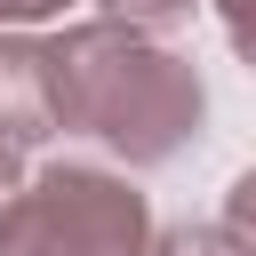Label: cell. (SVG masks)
Wrapping results in <instances>:
<instances>
[{
	"label": "cell",
	"mask_w": 256,
	"mask_h": 256,
	"mask_svg": "<svg viewBox=\"0 0 256 256\" xmlns=\"http://www.w3.org/2000/svg\"><path fill=\"white\" fill-rule=\"evenodd\" d=\"M152 208L120 168L48 160L0 208V256H152Z\"/></svg>",
	"instance_id": "7a4b0ae2"
},
{
	"label": "cell",
	"mask_w": 256,
	"mask_h": 256,
	"mask_svg": "<svg viewBox=\"0 0 256 256\" xmlns=\"http://www.w3.org/2000/svg\"><path fill=\"white\" fill-rule=\"evenodd\" d=\"M152 256H240V232H224V224H176L168 240H152Z\"/></svg>",
	"instance_id": "5b68a950"
},
{
	"label": "cell",
	"mask_w": 256,
	"mask_h": 256,
	"mask_svg": "<svg viewBox=\"0 0 256 256\" xmlns=\"http://www.w3.org/2000/svg\"><path fill=\"white\" fill-rule=\"evenodd\" d=\"M216 8V24H224V40H232V56L256 72V0H208Z\"/></svg>",
	"instance_id": "8992f818"
},
{
	"label": "cell",
	"mask_w": 256,
	"mask_h": 256,
	"mask_svg": "<svg viewBox=\"0 0 256 256\" xmlns=\"http://www.w3.org/2000/svg\"><path fill=\"white\" fill-rule=\"evenodd\" d=\"M48 16H64V0H0V24H8V32H24V24H48Z\"/></svg>",
	"instance_id": "ba28073f"
},
{
	"label": "cell",
	"mask_w": 256,
	"mask_h": 256,
	"mask_svg": "<svg viewBox=\"0 0 256 256\" xmlns=\"http://www.w3.org/2000/svg\"><path fill=\"white\" fill-rule=\"evenodd\" d=\"M0 136L16 152L48 144L56 136V96H48V56L32 32H8L0 24Z\"/></svg>",
	"instance_id": "3957f363"
},
{
	"label": "cell",
	"mask_w": 256,
	"mask_h": 256,
	"mask_svg": "<svg viewBox=\"0 0 256 256\" xmlns=\"http://www.w3.org/2000/svg\"><path fill=\"white\" fill-rule=\"evenodd\" d=\"M224 232L256 240V168H248V176H232V192H224Z\"/></svg>",
	"instance_id": "52a82bcc"
},
{
	"label": "cell",
	"mask_w": 256,
	"mask_h": 256,
	"mask_svg": "<svg viewBox=\"0 0 256 256\" xmlns=\"http://www.w3.org/2000/svg\"><path fill=\"white\" fill-rule=\"evenodd\" d=\"M40 56H48L56 128L96 136L128 168H168L208 120L200 64L176 56L160 32L88 16V24H64L56 40H40Z\"/></svg>",
	"instance_id": "6da1fadb"
},
{
	"label": "cell",
	"mask_w": 256,
	"mask_h": 256,
	"mask_svg": "<svg viewBox=\"0 0 256 256\" xmlns=\"http://www.w3.org/2000/svg\"><path fill=\"white\" fill-rule=\"evenodd\" d=\"M192 8H200V0H104V16H112V24L160 32V40H168V32H184V24H192Z\"/></svg>",
	"instance_id": "277c9868"
},
{
	"label": "cell",
	"mask_w": 256,
	"mask_h": 256,
	"mask_svg": "<svg viewBox=\"0 0 256 256\" xmlns=\"http://www.w3.org/2000/svg\"><path fill=\"white\" fill-rule=\"evenodd\" d=\"M240 256H256V240H240Z\"/></svg>",
	"instance_id": "30bf717a"
},
{
	"label": "cell",
	"mask_w": 256,
	"mask_h": 256,
	"mask_svg": "<svg viewBox=\"0 0 256 256\" xmlns=\"http://www.w3.org/2000/svg\"><path fill=\"white\" fill-rule=\"evenodd\" d=\"M16 184H24V152L0 136V208H8V192H16Z\"/></svg>",
	"instance_id": "9c48e42d"
}]
</instances>
